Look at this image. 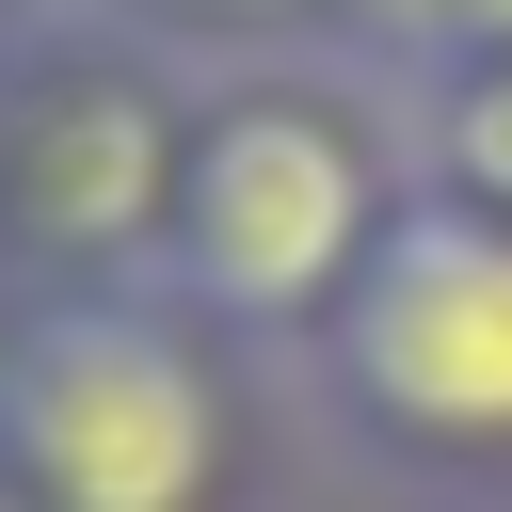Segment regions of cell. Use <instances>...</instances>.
Segmentation results:
<instances>
[{
    "label": "cell",
    "instance_id": "cell-1",
    "mask_svg": "<svg viewBox=\"0 0 512 512\" xmlns=\"http://www.w3.org/2000/svg\"><path fill=\"white\" fill-rule=\"evenodd\" d=\"M400 208H416V112H400L384 64H352V48L208 64L192 80V160H176L160 288L224 352L304 368V336L352 304V272L384 256Z\"/></svg>",
    "mask_w": 512,
    "mask_h": 512
},
{
    "label": "cell",
    "instance_id": "cell-2",
    "mask_svg": "<svg viewBox=\"0 0 512 512\" xmlns=\"http://www.w3.org/2000/svg\"><path fill=\"white\" fill-rule=\"evenodd\" d=\"M240 368L176 288H0V480L32 512H240Z\"/></svg>",
    "mask_w": 512,
    "mask_h": 512
},
{
    "label": "cell",
    "instance_id": "cell-3",
    "mask_svg": "<svg viewBox=\"0 0 512 512\" xmlns=\"http://www.w3.org/2000/svg\"><path fill=\"white\" fill-rule=\"evenodd\" d=\"M288 384L400 496L512 480V224L416 176V208L384 224V256L352 272V304L304 336Z\"/></svg>",
    "mask_w": 512,
    "mask_h": 512
},
{
    "label": "cell",
    "instance_id": "cell-4",
    "mask_svg": "<svg viewBox=\"0 0 512 512\" xmlns=\"http://www.w3.org/2000/svg\"><path fill=\"white\" fill-rule=\"evenodd\" d=\"M192 80L208 64H176L80 0H48L0 48V288H160Z\"/></svg>",
    "mask_w": 512,
    "mask_h": 512
},
{
    "label": "cell",
    "instance_id": "cell-5",
    "mask_svg": "<svg viewBox=\"0 0 512 512\" xmlns=\"http://www.w3.org/2000/svg\"><path fill=\"white\" fill-rule=\"evenodd\" d=\"M400 112H416V176L512 224V48H480V64H432V80H400Z\"/></svg>",
    "mask_w": 512,
    "mask_h": 512
},
{
    "label": "cell",
    "instance_id": "cell-6",
    "mask_svg": "<svg viewBox=\"0 0 512 512\" xmlns=\"http://www.w3.org/2000/svg\"><path fill=\"white\" fill-rule=\"evenodd\" d=\"M320 48H352V64H384V80H432V64L512 48V0H336Z\"/></svg>",
    "mask_w": 512,
    "mask_h": 512
},
{
    "label": "cell",
    "instance_id": "cell-7",
    "mask_svg": "<svg viewBox=\"0 0 512 512\" xmlns=\"http://www.w3.org/2000/svg\"><path fill=\"white\" fill-rule=\"evenodd\" d=\"M80 16H112V32H144L176 64H272V48H320L336 0H80Z\"/></svg>",
    "mask_w": 512,
    "mask_h": 512
},
{
    "label": "cell",
    "instance_id": "cell-8",
    "mask_svg": "<svg viewBox=\"0 0 512 512\" xmlns=\"http://www.w3.org/2000/svg\"><path fill=\"white\" fill-rule=\"evenodd\" d=\"M400 512H512V480H448V496H400Z\"/></svg>",
    "mask_w": 512,
    "mask_h": 512
},
{
    "label": "cell",
    "instance_id": "cell-9",
    "mask_svg": "<svg viewBox=\"0 0 512 512\" xmlns=\"http://www.w3.org/2000/svg\"><path fill=\"white\" fill-rule=\"evenodd\" d=\"M32 16H48V0H0V48H16V32H32Z\"/></svg>",
    "mask_w": 512,
    "mask_h": 512
},
{
    "label": "cell",
    "instance_id": "cell-10",
    "mask_svg": "<svg viewBox=\"0 0 512 512\" xmlns=\"http://www.w3.org/2000/svg\"><path fill=\"white\" fill-rule=\"evenodd\" d=\"M0 512H32V496H16V480H0Z\"/></svg>",
    "mask_w": 512,
    "mask_h": 512
}]
</instances>
